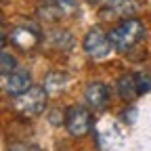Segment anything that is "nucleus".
<instances>
[{"label": "nucleus", "mask_w": 151, "mask_h": 151, "mask_svg": "<svg viewBox=\"0 0 151 151\" xmlns=\"http://www.w3.org/2000/svg\"><path fill=\"white\" fill-rule=\"evenodd\" d=\"M52 2L59 6L65 15H71V13L76 11V0H52Z\"/></svg>", "instance_id": "15"}, {"label": "nucleus", "mask_w": 151, "mask_h": 151, "mask_svg": "<svg viewBox=\"0 0 151 151\" xmlns=\"http://www.w3.org/2000/svg\"><path fill=\"white\" fill-rule=\"evenodd\" d=\"M90 111L92 109L84 107V105H69L65 109V122H63V126H65V130L69 132L71 137L82 139V137H86L88 132L92 130L94 120H92V113Z\"/></svg>", "instance_id": "3"}, {"label": "nucleus", "mask_w": 151, "mask_h": 151, "mask_svg": "<svg viewBox=\"0 0 151 151\" xmlns=\"http://www.w3.org/2000/svg\"><path fill=\"white\" fill-rule=\"evenodd\" d=\"M6 151H42V149L34 143H13Z\"/></svg>", "instance_id": "14"}, {"label": "nucleus", "mask_w": 151, "mask_h": 151, "mask_svg": "<svg viewBox=\"0 0 151 151\" xmlns=\"http://www.w3.org/2000/svg\"><path fill=\"white\" fill-rule=\"evenodd\" d=\"M48 40H50V44H52L57 50H69V48L73 46V38H71V34L65 32V29H55V32H50Z\"/></svg>", "instance_id": "11"}, {"label": "nucleus", "mask_w": 151, "mask_h": 151, "mask_svg": "<svg viewBox=\"0 0 151 151\" xmlns=\"http://www.w3.org/2000/svg\"><path fill=\"white\" fill-rule=\"evenodd\" d=\"M42 38L44 34L36 23H19V25H13L9 32V42L21 52H32L42 42Z\"/></svg>", "instance_id": "4"}, {"label": "nucleus", "mask_w": 151, "mask_h": 151, "mask_svg": "<svg viewBox=\"0 0 151 151\" xmlns=\"http://www.w3.org/2000/svg\"><path fill=\"white\" fill-rule=\"evenodd\" d=\"M65 13L57 6L52 0H40L36 4V17L40 19V23H57Z\"/></svg>", "instance_id": "8"}, {"label": "nucleus", "mask_w": 151, "mask_h": 151, "mask_svg": "<svg viewBox=\"0 0 151 151\" xmlns=\"http://www.w3.org/2000/svg\"><path fill=\"white\" fill-rule=\"evenodd\" d=\"M17 69V59L13 55H9L6 50H2V61H0V71H2V78L9 73H13Z\"/></svg>", "instance_id": "12"}, {"label": "nucleus", "mask_w": 151, "mask_h": 151, "mask_svg": "<svg viewBox=\"0 0 151 151\" xmlns=\"http://www.w3.org/2000/svg\"><path fill=\"white\" fill-rule=\"evenodd\" d=\"M86 2H90V4H101V0H86Z\"/></svg>", "instance_id": "17"}, {"label": "nucleus", "mask_w": 151, "mask_h": 151, "mask_svg": "<svg viewBox=\"0 0 151 151\" xmlns=\"http://www.w3.org/2000/svg\"><path fill=\"white\" fill-rule=\"evenodd\" d=\"M48 90L44 86H32L19 97H13V109L23 118H38L46 109Z\"/></svg>", "instance_id": "2"}, {"label": "nucleus", "mask_w": 151, "mask_h": 151, "mask_svg": "<svg viewBox=\"0 0 151 151\" xmlns=\"http://www.w3.org/2000/svg\"><path fill=\"white\" fill-rule=\"evenodd\" d=\"M4 90L9 97H19V94H23L25 90L32 88V73L27 69H15L13 73L4 76Z\"/></svg>", "instance_id": "6"}, {"label": "nucleus", "mask_w": 151, "mask_h": 151, "mask_svg": "<svg viewBox=\"0 0 151 151\" xmlns=\"http://www.w3.org/2000/svg\"><path fill=\"white\" fill-rule=\"evenodd\" d=\"M116 88H118V94L122 101H134L139 97V86H137V78L134 73H124L118 78L116 82Z\"/></svg>", "instance_id": "9"}, {"label": "nucleus", "mask_w": 151, "mask_h": 151, "mask_svg": "<svg viewBox=\"0 0 151 151\" xmlns=\"http://www.w3.org/2000/svg\"><path fill=\"white\" fill-rule=\"evenodd\" d=\"M82 48L90 59H103V57L109 55L113 46L109 40V34H105L101 27H90L82 40Z\"/></svg>", "instance_id": "5"}, {"label": "nucleus", "mask_w": 151, "mask_h": 151, "mask_svg": "<svg viewBox=\"0 0 151 151\" xmlns=\"http://www.w3.org/2000/svg\"><path fill=\"white\" fill-rule=\"evenodd\" d=\"M134 78H137V86H139V94H147L151 90V73H134Z\"/></svg>", "instance_id": "13"}, {"label": "nucleus", "mask_w": 151, "mask_h": 151, "mask_svg": "<svg viewBox=\"0 0 151 151\" xmlns=\"http://www.w3.org/2000/svg\"><path fill=\"white\" fill-rule=\"evenodd\" d=\"M84 101L92 111H103L109 105V88L101 82H90L84 90Z\"/></svg>", "instance_id": "7"}, {"label": "nucleus", "mask_w": 151, "mask_h": 151, "mask_svg": "<svg viewBox=\"0 0 151 151\" xmlns=\"http://www.w3.org/2000/svg\"><path fill=\"white\" fill-rule=\"evenodd\" d=\"M143 36H145V23L137 17H126V19H120V23L113 25V29L109 32V40H111L113 50L128 52L141 42Z\"/></svg>", "instance_id": "1"}, {"label": "nucleus", "mask_w": 151, "mask_h": 151, "mask_svg": "<svg viewBox=\"0 0 151 151\" xmlns=\"http://www.w3.org/2000/svg\"><path fill=\"white\" fill-rule=\"evenodd\" d=\"M124 0H101V6H105V9H113V6H118V4H122Z\"/></svg>", "instance_id": "16"}, {"label": "nucleus", "mask_w": 151, "mask_h": 151, "mask_svg": "<svg viewBox=\"0 0 151 151\" xmlns=\"http://www.w3.org/2000/svg\"><path fill=\"white\" fill-rule=\"evenodd\" d=\"M67 86V76L61 71H50L46 78H44V88L48 90V94H57L61 92Z\"/></svg>", "instance_id": "10"}]
</instances>
